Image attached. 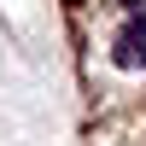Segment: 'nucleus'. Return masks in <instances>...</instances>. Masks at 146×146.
Segmentation results:
<instances>
[{"label": "nucleus", "mask_w": 146, "mask_h": 146, "mask_svg": "<svg viewBox=\"0 0 146 146\" xmlns=\"http://www.w3.org/2000/svg\"><path fill=\"white\" fill-rule=\"evenodd\" d=\"M111 58L123 70H140L146 64V12H129V23L117 29V41H111Z\"/></svg>", "instance_id": "nucleus-1"}, {"label": "nucleus", "mask_w": 146, "mask_h": 146, "mask_svg": "<svg viewBox=\"0 0 146 146\" xmlns=\"http://www.w3.org/2000/svg\"><path fill=\"white\" fill-rule=\"evenodd\" d=\"M123 6H129V12H146V0H123Z\"/></svg>", "instance_id": "nucleus-2"}]
</instances>
